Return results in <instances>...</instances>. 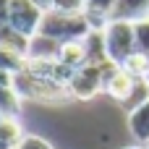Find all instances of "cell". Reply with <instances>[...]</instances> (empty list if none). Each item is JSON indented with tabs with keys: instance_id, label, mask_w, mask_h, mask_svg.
I'll use <instances>...</instances> for the list:
<instances>
[{
	"instance_id": "cell-1",
	"label": "cell",
	"mask_w": 149,
	"mask_h": 149,
	"mask_svg": "<svg viewBox=\"0 0 149 149\" xmlns=\"http://www.w3.org/2000/svg\"><path fill=\"white\" fill-rule=\"evenodd\" d=\"M10 86L16 89V94L21 100H34V102H45V105H58V102H68L71 92L65 84L42 79L37 73H31L29 68L18 71L16 76H10Z\"/></svg>"
},
{
	"instance_id": "cell-2",
	"label": "cell",
	"mask_w": 149,
	"mask_h": 149,
	"mask_svg": "<svg viewBox=\"0 0 149 149\" xmlns=\"http://www.w3.org/2000/svg\"><path fill=\"white\" fill-rule=\"evenodd\" d=\"M92 31L86 13H63V10H45L39 34H47L58 42H71V39H84Z\"/></svg>"
},
{
	"instance_id": "cell-3",
	"label": "cell",
	"mask_w": 149,
	"mask_h": 149,
	"mask_svg": "<svg viewBox=\"0 0 149 149\" xmlns=\"http://www.w3.org/2000/svg\"><path fill=\"white\" fill-rule=\"evenodd\" d=\"M105 34V47H107V58L113 63H123L128 55L136 52V37H134V21L128 18H110L107 26L102 29Z\"/></svg>"
},
{
	"instance_id": "cell-4",
	"label": "cell",
	"mask_w": 149,
	"mask_h": 149,
	"mask_svg": "<svg viewBox=\"0 0 149 149\" xmlns=\"http://www.w3.org/2000/svg\"><path fill=\"white\" fill-rule=\"evenodd\" d=\"M68 92H71V100H92L100 92H105V71H102V63L100 65L86 63V65L76 68L73 76L68 79Z\"/></svg>"
},
{
	"instance_id": "cell-5",
	"label": "cell",
	"mask_w": 149,
	"mask_h": 149,
	"mask_svg": "<svg viewBox=\"0 0 149 149\" xmlns=\"http://www.w3.org/2000/svg\"><path fill=\"white\" fill-rule=\"evenodd\" d=\"M42 18H45V10L31 3V0H13L10 3V10H8V24L21 31L24 37H34L42 26Z\"/></svg>"
},
{
	"instance_id": "cell-6",
	"label": "cell",
	"mask_w": 149,
	"mask_h": 149,
	"mask_svg": "<svg viewBox=\"0 0 149 149\" xmlns=\"http://www.w3.org/2000/svg\"><path fill=\"white\" fill-rule=\"evenodd\" d=\"M102 68H105V92H107L115 102L123 105V102L131 97V89H134L136 79H134L128 71H123L118 63H113V60H107Z\"/></svg>"
},
{
	"instance_id": "cell-7",
	"label": "cell",
	"mask_w": 149,
	"mask_h": 149,
	"mask_svg": "<svg viewBox=\"0 0 149 149\" xmlns=\"http://www.w3.org/2000/svg\"><path fill=\"white\" fill-rule=\"evenodd\" d=\"M60 45H63V42H58V39L47 37V34H39V31H37L34 37H29L26 58H29V60H47V58H58Z\"/></svg>"
},
{
	"instance_id": "cell-8",
	"label": "cell",
	"mask_w": 149,
	"mask_h": 149,
	"mask_svg": "<svg viewBox=\"0 0 149 149\" xmlns=\"http://www.w3.org/2000/svg\"><path fill=\"white\" fill-rule=\"evenodd\" d=\"M128 131L139 141V147H149V100L128 113Z\"/></svg>"
},
{
	"instance_id": "cell-9",
	"label": "cell",
	"mask_w": 149,
	"mask_h": 149,
	"mask_svg": "<svg viewBox=\"0 0 149 149\" xmlns=\"http://www.w3.org/2000/svg\"><path fill=\"white\" fill-rule=\"evenodd\" d=\"M115 3L118 0H86V21L92 29H105L107 21L113 18V10H115Z\"/></svg>"
},
{
	"instance_id": "cell-10",
	"label": "cell",
	"mask_w": 149,
	"mask_h": 149,
	"mask_svg": "<svg viewBox=\"0 0 149 149\" xmlns=\"http://www.w3.org/2000/svg\"><path fill=\"white\" fill-rule=\"evenodd\" d=\"M58 60L63 65H68L71 71L81 68L89 63L86 58V47H84V39H71V42H63L60 45V52H58Z\"/></svg>"
},
{
	"instance_id": "cell-11",
	"label": "cell",
	"mask_w": 149,
	"mask_h": 149,
	"mask_svg": "<svg viewBox=\"0 0 149 149\" xmlns=\"http://www.w3.org/2000/svg\"><path fill=\"white\" fill-rule=\"evenodd\" d=\"M24 136L26 134H24V128H21V123H18L16 115L0 118V149H16Z\"/></svg>"
},
{
	"instance_id": "cell-12",
	"label": "cell",
	"mask_w": 149,
	"mask_h": 149,
	"mask_svg": "<svg viewBox=\"0 0 149 149\" xmlns=\"http://www.w3.org/2000/svg\"><path fill=\"white\" fill-rule=\"evenodd\" d=\"M84 47H86V58L89 63L100 65V63H107V47H105V34L102 29H92L86 37H84Z\"/></svg>"
},
{
	"instance_id": "cell-13",
	"label": "cell",
	"mask_w": 149,
	"mask_h": 149,
	"mask_svg": "<svg viewBox=\"0 0 149 149\" xmlns=\"http://www.w3.org/2000/svg\"><path fill=\"white\" fill-rule=\"evenodd\" d=\"M144 16H149V0H118L115 10H113V18L136 21V18H144Z\"/></svg>"
},
{
	"instance_id": "cell-14",
	"label": "cell",
	"mask_w": 149,
	"mask_h": 149,
	"mask_svg": "<svg viewBox=\"0 0 149 149\" xmlns=\"http://www.w3.org/2000/svg\"><path fill=\"white\" fill-rule=\"evenodd\" d=\"M0 47L16 50V52H24V55H26V50H29V37H24L21 31H16V29L5 21V24H0Z\"/></svg>"
},
{
	"instance_id": "cell-15",
	"label": "cell",
	"mask_w": 149,
	"mask_h": 149,
	"mask_svg": "<svg viewBox=\"0 0 149 149\" xmlns=\"http://www.w3.org/2000/svg\"><path fill=\"white\" fill-rule=\"evenodd\" d=\"M29 63V58L24 52H16V50H5L0 47V71L8 73V76H16L18 71H24Z\"/></svg>"
},
{
	"instance_id": "cell-16",
	"label": "cell",
	"mask_w": 149,
	"mask_h": 149,
	"mask_svg": "<svg viewBox=\"0 0 149 149\" xmlns=\"http://www.w3.org/2000/svg\"><path fill=\"white\" fill-rule=\"evenodd\" d=\"M18 107H21V97L16 94V89L10 84H0V118L16 115Z\"/></svg>"
},
{
	"instance_id": "cell-17",
	"label": "cell",
	"mask_w": 149,
	"mask_h": 149,
	"mask_svg": "<svg viewBox=\"0 0 149 149\" xmlns=\"http://www.w3.org/2000/svg\"><path fill=\"white\" fill-rule=\"evenodd\" d=\"M120 68L123 71H128L134 79H147L149 76V55H144V52H134V55H128L123 63H120Z\"/></svg>"
},
{
	"instance_id": "cell-18",
	"label": "cell",
	"mask_w": 149,
	"mask_h": 149,
	"mask_svg": "<svg viewBox=\"0 0 149 149\" xmlns=\"http://www.w3.org/2000/svg\"><path fill=\"white\" fill-rule=\"evenodd\" d=\"M149 100V81L147 79H136V84H134V89H131V97L123 102V107L131 113V110H136L139 105H144Z\"/></svg>"
},
{
	"instance_id": "cell-19",
	"label": "cell",
	"mask_w": 149,
	"mask_h": 149,
	"mask_svg": "<svg viewBox=\"0 0 149 149\" xmlns=\"http://www.w3.org/2000/svg\"><path fill=\"white\" fill-rule=\"evenodd\" d=\"M134 37H136V50L149 55V16L134 21Z\"/></svg>"
},
{
	"instance_id": "cell-20",
	"label": "cell",
	"mask_w": 149,
	"mask_h": 149,
	"mask_svg": "<svg viewBox=\"0 0 149 149\" xmlns=\"http://www.w3.org/2000/svg\"><path fill=\"white\" fill-rule=\"evenodd\" d=\"M50 8L52 10H63V13H84L86 10V0H52Z\"/></svg>"
},
{
	"instance_id": "cell-21",
	"label": "cell",
	"mask_w": 149,
	"mask_h": 149,
	"mask_svg": "<svg viewBox=\"0 0 149 149\" xmlns=\"http://www.w3.org/2000/svg\"><path fill=\"white\" fill-rule=\"evenodd\" d=\"M16 149H55L47 139H42V136H34V134H26L24 139H21V144Z\"/></svg>"
},
{
	"instance_id": "cell-22",
	"label": "cell",
	"mask_w": 149,
	"mask_h": 149,
	"mask_svg": "<svg viewBox=\"0 0 149 149\" xmlns=\"http://www.w3.org/2000/svg\"><path fill=\"white\" fill-rule=\"evenodd\" d=\"M10 3L13 0H0V24L8 21V10H10Z\"/></svg>"
},
{
	"instance_id": "cell-23",
	"label": "cell",
	"mask_w": 149,
	"mask_h": 149,
	"mask_svg": "<svg viewBox=\"0 0 149 149\" xmlns=\"http://www.w3.org/2000/svg\"><path fill=\"white\" fill-rule=\"evenodd\" d=\"M31 3H37L42 10H50V5H52V0H31Z\"/></svg>"
},
{
	"instance_id": "cell-24",
	"label": "cell",
	"mask_w": 149,
	"mask_h": 149,
	"mask_svg": "<svg viewBox=\"0 0 149 149\" xmlns=\"http://www.w3.org/2000/svg\"><path fill=\"white\" fill-rule=\"evenodd\" d=\"M0 84H10V76H8V73H3V71H0Z\"/></svg>"
},
{
	"instance_id": "cell-25",
	"label": "cell",
	"mask_w": 149,
	"mask_h": 149,
	"mask_svg": "<svg viewBox=\"0 0 149 149\" xmlns=\"http://www.w3.org/2000/svg\"><path fill=\"white\" fill-rule=\"evenodd\" d=\"M128 149H147V147H128Z\"/></svg>"
},
{
	"instance_id": "cell-26",
	"label": "cell",
	"mask_w": 149,
	"mask_h": 149,
	"mask_svg": "<svg viewBox=\"0 0 149 149\" xmlns=\"http://www.w3.org/2000/svg\"><path fill=\"white\" fill-rule=\"evenodd\" d=\"M147 81H149V76H147Z\"/></svg>"
}]
</instances>
